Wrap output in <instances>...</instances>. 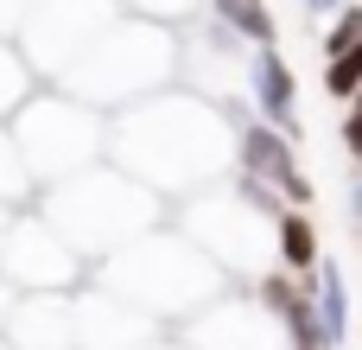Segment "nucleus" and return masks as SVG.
Instances as JSON below:
<instances>
[{
	"mask_svg": "<svg viewBox=\"0 0 362 350\" xmlns=\"http://www.w3.org/2000/svg\"><path fill=\"white\" fill-rule=\"evenodd\" d=\"M32 210H38L83 261H102V255H115L121 242H134L140 230L165 223L172 204H165L159 191H146L140 179H127L121 166L95 159V166H83V172H70V179L38 185Z\"/></svg>",
	"mask_w": 362,
	"mask_h": 350,
	"instance_id": "3",
	"label": "nucleus"
},
{
	"mask_svg": "<svg viewBox=\"0 0 362 350\" xmlns=\"http://www.w3.org/2000/svg\"><path fill=\"white\" fill-rule=\"evenodd\" d=\"M178 338L191 350H293L286 344V332L274 325V312L255 300V293H216L204 312H191L185 325H178Z\"/></svg>",
	"mask_w": 362,
	"mask_h": 350,
	"instance_id": "10",
	"label": "nucleus"
},
{
	"mask_svg": "<svg viewBox=\"0 0 362 350\" xmlns=\"http://www.w3.org/2000/svg\"><path fill=\"white\" fill-rule=\"evenodd\" d=\"M299 6H305V13H318V19H331V13H337L344 0H299Z\"/></svg>",
	"mask_w": 362,
	"mask_h": 350,
	"instance_id": "27",
	"label": "nucleus"
},
{
	"mask_svg": "<svg viewBox=\"0 0 362 350\" xmlns=\"http://www.w3.org/2000/svg\"><path fill=\"white\" fill-rule=\"evenodd\" d=\"M172 45H178V83L210 96V102H242V83H248V38H235L223 19L197 13L185 26H172Z\"/></svg>",
	"mask_w": 362,
	"mask_h": 350,
	"instance_id": "9",
	"label": "nucleus"
},
{
	"mask_svg": "<svg viewBox=\"0 0 362 350\" xmlns=\"http://www.w3.org/2000/svg\"><path fill=\"white\" fill-rule=\"evenodd\" d=\"M242 102L255 108V121H267V128H280V134L299 140V77H293V64L280 57V45H255V51H248Z\"/></svg>",
	"mask_w": 362,
	"mask_h": 350,
	"instance_id": "13",
	"label": "nucleus"
},
{
	"mask_svg": "<svg viewBox=\"0 0 362 350\" xmlns=\"http://www.w3.org/2000/svg\"><path fill=\"white\" fill-rule=\"evenodd\" d=\"M140 350H191V344H185V338H178V332H159V338H153V344H140Z\"/></svg>",
	"mask_w": 362,
	"mask_h": 350,
	"instance_id": "26",
	"label": "nucleus"
},
{
	"mask_svg": "<svg viewBox=\"0 0 362 350\" xmlns=\"http://www.w3.org/2000/svg\"><path fill=\"white\" fill-rule=\"evenodd\" d=\"M235 172L274 185L293 210L312 204V185H305V172H299V147H293V134H280V128H267V121H255V115L235 121Z\"/></svg>",
	"mask_w": 362,
	"mask_h": 350,
	"instance_id": "12",
	"label": "nucleus"
},
{
	"mask_svg": "<svg viewBox=\"0 0 362 350\" xmlns=\"http://www.w3.org/2000/svg\"><path fill=\"white\" fill-rule=\"evenodd\" d=\"M0 350H13V344H6V338H0Z\"/></svg>",
	"mask_w": 362,
	"mask_h": 350,
	"instance_id": "30",
	"label": "nucleus"
},
{
	"mask_svg": "<svg viewBox=\"0 0 362 350\" xmlns=\"http://www.w3.org/2000/svg\"><path fill=\"white\" fill-rule=\"evenodd\" d=\"M318 255H325V242H318V223L305 217V210H280V230H274V268H286V274H312L318 268Z\"/></svg>",
	"mask_w": 362,
	"mask_h": 350,
	"instance_id": "16",
	"label": "nucleus"
},
{
	"mask_svg": "<svg viewBox=\"0 0 362 350\" xmlns=\"http://www.w3.org/2000/svg\"><path fill=\"white\" fill-rule=\"evenodd\" d=\"M32 89H38L32 64L19 57V45H13V38H0V128L13 121V108H19V102H25Z\"/></svg>",
	"mask_w": 362,
	"mask_h": 350,
	"instance_id": "18",
	"label": "nucleus"
},
{
	"mask_svg": "<svg viewBox=\"0 0 362 350\" xmlns=\"http://www.w3.org/2000/svg\"><path fill=\"white\" fill-rule=\"evenodd\" d=\"M344 153L362 166V96H350V108H344Z\"/></svg>",
	"mask_w": 362,
	"mask_h": 350,
	"instance_id": "23",
	"label": "nucleus"
},
{
	"mask_svg": "<svg viewBox=\"0 0 362 350\" xmlns=\"http://www.w3.org/2000/svg\"><path fill=\"white\" fill-rule=\"evenodd\" d=\"M0 338L13 350H76V319H70V293H19Z\"/></svg>",
	"mask_w": 362,
	"mask_h": 350,
	"instance_id": "14",
	"label": "nucleus"
},
{
	"mask_svg": "<svg viewBox=\"0 0 362 350\" xmlns=\"http://www.w3.org/2000/svg\"><path fill=\"white\" fill-rule=\"evenodd\" d=\"M89 281L108 287L115 300L140 306V312H146L153 325H165V332H178L191 312H204L216 293L235 287V281H229L197 242H185L172 223H153V230H140L134 242H121L115 255L89 261Z\"/></svg>",
	"mask_w": 362,
	"mask_h": 350,
	"instance_id": "2",
	"label": "nucleus"
},
{
	"mask_svg": "<svg viewBox=\"0 0 362 350\" xmlns=\"http://www.w3.org/2000/svg\"><path fill=\"white\" fill-rule=\"evenodd\" d=\"M6 217H13V210H0V230H6Z\"/></svg>",
	"mask_w": 362,
	"mask_h": 350,
	"instance_id": "29",
	"label": "nucleus"
},
{
	"mask_svg": "<svg viewBox=\"0 0 362 350\" xmlns=\"http://www.w3.org/2000/svg\"><path fill=\"white\" fill-rule=\"evenodd\" d=\"M6 134H13V147H19L32 185H51V179H70V172H83V166L102 159L108 115L89 108V102H76V96H64V89H51V83H38V89L13 108Z\"/></svg>",
	"mask_w": 362,
	"mask_h": 350,
	"instance_id": "6",
	"label": "nucleus"
},
{
	"mask_svg": "<svg viewBox=\"0 0 362 350\" xmlns=\"http://www.w3.org/2000/svg\"><path fill=\"white\" fill-rule=\"evenodd\" d=\"M0 281L13 293H76L89 281V261L25 204L0 230Z\"/></svg>",
	"mask_w": 362,
	"mask_h": 350,
	"instance_id": "7",
	"label": "nucleus"
},
{
	"mask_svg": "<svg viewBox=\"0 0 362 350\" xmlns=\"http://www.w3.org/2000/svg\"><path fill=\"white\" fill-rule=\"evenodd\" d=\"M204 13L210 19H223L235 38H248V45H274L280 38V26H274V13H267V0H204Z\"/></svg>",
	"mask_w": 362,
	"mask_h": 350,
	"instance_id": "17",
	"label": "nucleus"
},
{
	"mask_svg": "<svg viewBox=\"0 0 362 350\" xmlns=\"http://www.w3.org/2000/svg\"><path fill=\"white\" fill-rule=\"evenodd\" d=\"M312 306H318V344L344 350V338H350V281H344V268L325 261V255H318V268H312Z\"/></svg>",
	"mask_w": 362,
	"mask_h": 350,
	"instance_id": "15",
	"label": "nucleus"
},
{
	"mask_svg": "<svg viewBox=\"0 0 362 350\" xmlns=\"http://www.w3.org/2000/svg\"><path fill=\"white\" fill-rule=\"evenodd\" d=\"M344 45H362V0H344L331 13V26H325V57L344 51Z\"/></svg>",
	"mask_w": 362,
	"mask_h": 350,
	"instance_id": "22",
	"label": "nucleus"
},
{
	"mask_svg": "<svg viewBox=\"0 0 362 350\" xmlns=\"http://www.w3.org/2000/svg\"><path fill=\"white\" fill-rule=\"evenodd\" d=\"M325 96H331V102L362 96V45H344V51L325 57Z\"/></svg>",
	"mask_w": 362,
	"mask_h": 350,
	"instance_id": "20",
	"label": "nucleus"
},
{
	"mask_svg": "<svg viewBox=\"0 0 362 350\" xmlns=\"http://www.w3.org/2000/svg\"><path fill=\"white\" fill-rule=\"evenodd\" d=\"M102 159L121 166L127 179H140L146 191H159L165 204H178L235 172V128H229L223 102L197 96L185 83H165L108 115Z\"/></svg>",
	"mask_w": 362,
	"mask_h": 350,
	"instance_id": "1",
	"label": "nucleus"
},
{
	"mask_svg": "<svg viewBox=\"0 0 362 350\" xmlns=\"http://www.w3.org/2000/svg\"><path fill=\"white\" fill-rule=\"evenodd\" d=\"M121 13L153 19V26H185V19H197V13H204V0H121Z\"/></svg>",
	"mask_w": 362,
	"mask_h": 350,
	"instance_id": "21",
	"label": "nucleus"
},
{
	"mask_svg": "<svg viewBox=\"0 0 362 350\" xmlns=\"http://www.w3.org/2000/svg\"><path fill=\"white\" fill-rule=\"evenodd\" d=\"M350 230H362V166H356V179H350Z\"/></svg>",
	"mask_w": 362,
	"mask_h": 350,
	"instance_id": "25",
	"label": "nucleus"
},
{
	"mask_svg": "<svg viewBox=\"0 0 362 350\" xmlns=\"http://www.w3.org/2000/svg\"><path fill=\"white\" fill-rule=\"evenodd\" d=\"M165 83H178L172 26H153V19L121 13V19H108V26L83 45V57H76L51 89H64V96H76V102L115 115V108L153 96V89H165Z\"/></svg>",
	"mask_w": 362,
	"mask_h": 350,
	"instance_id": "4",
	"label": "nucleus"
},
{
	"mask_svg": "<svg viewBox=\"0 0 362 350\" xmlns=\"http://www.w3.org/2000/svg\"><path fill=\"white\" fill-rule=\"evenodd\" d=\"M38 0H0V38H13L19 26H25V13H32Z\"/></svg>",
	"mask_w": 362,
	"mask_h": 350,
	"instance_id": "24",
	"label": "nucleus"
},
{
	"mask_svg": "<svg viewBox=\"0 0 362 350\" xmlns=\"http://www.w3.org/2000/svg\"><path fill=\"white\" fill-rule=\"evenodd\" d=\"M165 223H172L185 242H197L229 281H255V274L274 268V230H280V217L255 210L229 179H216V185L178 198V204L165 210Z\"/></svg>",
	"mask_w": 362,
	"mask_h": 350,
	"instance_id": "5",
	"label": "nucleus"
},
{
	"mask_svg": "<svg viewBox=\"0 0 362 350\" xmlns=\"http://www.w3.org/2000/svg\"><path fill=\"white\" fill-rule=\"evenodd\" d=\"M13 300H19V293H13V287L0 281V325H6V312H13Z\"/></svg>",
	"mask_w": 362,
	"mask_h": 350,
	"instance_id": "28",
	"label": "nucleus"
},
{
	"mask_svg": "<svg viewBox=\"0 0 362 350\" xmlns=\"http://www.w3.org/2000/svg\"><path fill=\"white\" fill-rule=\"evenodd\" d=\"M70 319H76V350H140L153 344L165 325H153L140 306H127V300H115L108 287H95V281H83L76 293H70Z\"/></svg>",
	"mask_w": 362,
	"mask_h": 350,
	"instance_id": "11",
	"label": "nucleus"
},
{
	"mask_svg": "<svg viewBox=\"0 0 362 350\" xmlns=\"http://www.w3.org/2000/svg\"><path fill=\"white\" fill-rule=\"evenodd\" d=\"M108 19H121V0H38L25 13V26L13 32V45L38 83H57Z\"/></svg>",
	"mask_w": 362,
	"mask_h": 350,
	"instance_id": "8",
	"label": "nucleus"
},
{
	"mask_svg": "<svg viewBox=\"0 0 362 350\" xmlns=\"http://www.w3.org/2000/svg\"><path fill=\"white\" fill-rule=\"evenodd\" d=\"M32 198H38V185H32V172H25V159H19L13 134L0 128V210H25Z\"/></svg>",
	"mask_w": 362,
	"mask_h": 350,
	"instance_id": "19",
	"label": "nucleus"
}]
</instances>
